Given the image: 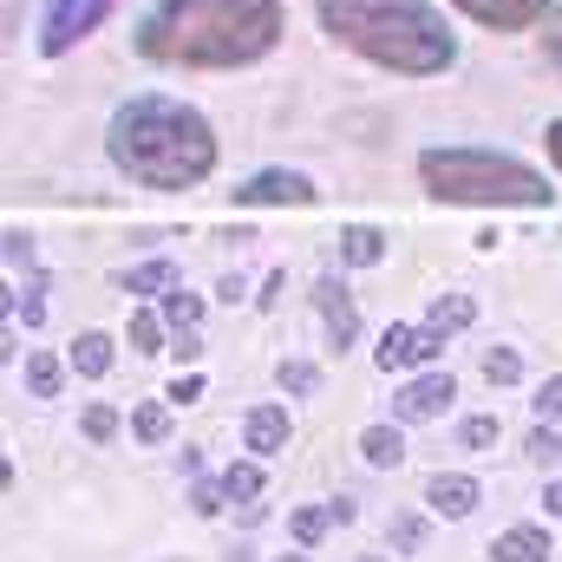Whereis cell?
Here are the masks:
<instances>
[{
	"mask_svg": "<svg viewBox=\"0 0 562 562\" xmlns=\"http://www.w3.org/2000/svg\"><path fill=\"white\" fill-rule=\"evenodd\" d=\"M530 406H537V419H543V425H557V419H562V373L537 386V400H530Z\"/></svg>",
	"mask_w": 562,
	"mask_h": 562,
	"instance_id": "32",
	"label": "cell"
},
{
	"mask_svg": "<svg viewBox=\"0 0 562 562\" xmlns=\"http://www.w3.org/2000/svg\"><path fill=\"white\" fill-rule=\"evenodd\" d=\"M451 7L471 13V20L491 26V33H524V26L550 20V0H451Z\"/></svg>",
	"mask_w": 562,
	"mask_h": 562,
	"instance_id": "10",
	"label": "cell"
},
{
	"mask_svg": "<svg viewBox=\"0 0 562 562\" xmlns=\"http://www.w3.org/2000/svg\"><path fill=\"white\" fill-rule=\"evenodd\" d=\"M419 183L438 203H464V210H550L557 190L550 177H537L530 164L504 157V150H477V144H431L419 150Z\"/></svg>",
	"mask_w": 562,
	"mask_h": 562,
	"instance_id": "4",
	"label": "cell"
},
{
	"mask_svg": "<svg viewBox=\"0 0 562 562\" xmlns=\"http://www.w3.org/2000/svg\"><path fill=\"white\" fill-rule=\"evenodd\" d=\"M543 144H550V164H557V170H562V119H557V125H550V132H543Z\"/></svg>",
	"mask_w": 562,
	"mask_h": 562,
	"instance_id": "38",
	"label": "cell"
},
{
	"mask_svg": "<svg viewBox=\"0 0 562 562\" xmlns=\"http://www.w3.org/2000/svg\"><path fill=\"white\" fill-rule=\"evenodd\" d=\"M13 321H26V327H40V321H46V301H40V281H26V294H13Z\"/></svg>",
	"mask_w": 562,
	"mask_h": 562,
	"instance_id": "33",
	"label": "cell"
},
{
	"mask_svg": "<svg viewBox=\"0 0 562 562\" xmlns=\"http://www.w3.org/2000/svg\"><path fill=\"white\" fill-rule=\"evenodd\" d=\"M170 406H196L203 400V373H183V380H170V393H164Z\"/></svg>",
	"mask_w": 562,
	"mask_h": 562,
	"instance_id": "34",
	"label": "cell"
},
{
	"mask_svg": "<svg viewBox=\"0 0 562 562\" xmlns=\"http://www.w3.org/2000/svg\"><path fill=\"white\" fill-rule=\"evenodd\" d=\"M132 438H138V445H164V438H170V406H164V400H138V406H132Z\"/></svg>",
	"mask_w": 562,
	"mask_h": 562,
	"instance_id": "20",
	"label": "cell"
},
{
	"mask_svg": "<svg viewBox=\"0 0 562 562\" xmlns=\"http://www.w3.org/2000/svg\"><path fill=\"white\" fill-rule=\"evenodd\" d=\"M7 262L20 269V262H33V236H20V229H7Z\"/></svg>",
	"mask_w": 562,
	"mask_h": 562,
	"instance_id": "36",
	"label": "cell"
},
{
	"mask_svg": "<svg viewBox=\"0 0 562 562\" xmlns=\"http://www.w3.org/2000/svg\"><path fill=\"white\" fill-rule=\"evenodd\" d=\"M314 307H321V321H327V347L347 353V347L360 340V307H353V294H347L334 276H321L314 281Z\"/></svg>",
	"mask_w": 562,
	"mask_h": 562,
	"instance_id": "9",
	"label": "cell"
},
{
	"mask_svg": "<svg viewBox=\"0 0 562 562\" xmlns=\"http://www.w3.org/2000/svg\"><path fill=\"white\" fill-rule=\"evenodd\" d=\"M105 13H112V0H40V53L46 59H59V53H72L79 40H92L99 26H105Z\"/></svg>",
	"mask_w": 562,
	"mask_h": 562,
	"instance_id": "5",
	"label": "cell"
},
{
	"mask_svg": "<svg viewBox=\"0 0 562 562\" xmlns=\"http://www.w3.org/2000/svg\"><path fill=\"white\" fill-rule=\"evenodd\" d=\"M334 524H340V517H334V504H307V510H294V517H288V537H294L301 550H314Z\"/></svg>",
	"mask_w": 562,
	"mask_h": 562,
	"instance_id": "18",
	"label": "cell"
},
{
	"mask_svg": "<svg viewBox=\"0 0 562 562\" xmlns=\"http://www.w3.org/2000/svg\"><path fill=\"white\" fill-rule=\"evenodd\" d=\"M484 380H491V386H517V380H524V353H517V347H491V353H484Z\"/></svg>",
	"mask_w": 562,
	"mask_h": 562,
	"instance_id": "25",
	"label": "cell"
},
{
	"mask_svg": "<svg viewBox=\"0 0 562 562\" xmlns=\"http://www.w3.org/2000/svg\"><path fill=\"white\" fill-rule=\"evenodd\" d=\"M393 550H400V557H419L425 550V517L419 510H400V517H393Z\"/></svg>",
	"mask_w": 562,
	"mask_h": 562,
	"instance_id": "28",
	"label": "cell"
},
{
	"mask_svg": "<svg viewBox=\"0 0 562 562\" xmlns=\"http://www.w3.org/2000/svg\"><path fill=\"white\" fill-rule=\"evenodd\" d=\"M451 400H458L451 373H438V367H431V373H419L413 386H400V393H393V419H400V425H425V419H438Z\"/></svg>",
	"mask_w": 562,
	"mask_h": 562,
	"instance_id": "8",
	"label": "cell"
},
{
	"mask_svg": "<svg viewBox=\"0 0 562 562\" xmlns=\"http://www.w3.org/2000/svg\"><path fill=\"white\" fill-rule=\"evenodd\" d=\"M543 46H550V66L562 72V7L550 13V33H543Z\"/></svg>",
	"mask_w": 562,
	"mask_h": 562,
	"instance_id": "37",
	"label": "cell"
},
{
	"mask_svg": "<svg viewBox=\"0 0 562 562\" xmlns=\"http://www.w3.org/2000/svg\"><path fill=\"white\" fill-rule=\"evenodd\" d=\"M105 150H112V164L132 183H144V190H190V183H203L216 170V132H210V119L196 105L157 99V92L125 99L112 112Z\"/></svg>",
	"mask_w": 562,
	"mask_h": 562,
	"instance_id": "2",
	"label": "cell"
},
{
	"mask_svg": "<svg viewBox=\"0 0 562 562\" xmlns=\"http://www.w3.org/2000/svg\"><path fill=\"white\" fill-rule=\"evenodd\" d=\"M360 458H367L373 471H393V464L406 458V438H400V425H367V431H360Z\"/></svg>",
	"mask_w": 562,
	"mask_h": 562,
	"instance_id": "16",
	"label": "cell"
},
{
	"mask_svg": "<svg viewBox=\"0 0 562 562\" xmlns=\"http://www.w3.org/2000/svg\"><path fill=\"white\" fill-rule=\"evenodd\" d=\"M360 562H386V557H360Z\"/></svg>",
	"mask_w": 562,
	"mask_h": 562,
	"instance_id": "41",
	"label": "cell"
},
{
	"mask_svg": "<svg viewBox=\"0 0 562 562\" xmlns=\"http://www.w3.org/2000/svg\"><path fill=\"white\" fill-rule=\"evenodd\" d=\"M59 386H66V367L53 353H26V393L33 400H59Z\"/></svg>",
	"mask_w": 562,
	"mask_h": 562,
	"instance_id": "19",
	"label": "cell"
},
{
	"mask_svg": "<svg viewBox=\"0 0 562 562\" xmlns=\"http://www.w3.org/2000/svg\"><path fill=\"white\" fill-rule=\"evenodd\" d=\"M497 438H504V425L491 419V413H477V419H464V425H458V445H464V451H491Z\"/></svg>",
	"mask_w": 562,
	"mask_h": 562,
	"instance_id": "27",
	"label": "cell"
},
{
	"mask_svg": "<svg viewBox=\"0 0 562 562\" xmlns=\"http://www.w3.org/2000/svg\"><path fill=\"white\" fill-rule=\"evenodd\" d=\"M340 262H347V269H380V262H386V229L347 223V229H340Z\"/></svg>",
	"mask_w": 562,
	"mask_h": 562,
	"instance_id": "13",
	"label": "cell"
},
{
	"mask_svg": "<svg viewBox=\"0 0 562 562\" xmlns=\"http://www.w3.org/2000/svg\"><path fill=\"white\" fill-rule=\"evenodd\" d=\"M79 431H86L92 445H112V438H119V413H112V406H86Z\"/></svg>",
	"mask_w": 562,
	"mask_h": 562,
	"instance_id": "30",
	"label": "cell"
},
{
	"mask_svg": "<svg viewBox=\"0 0 562 562\" xmlns=\"http://www.w3.org/2000/svg\"><path fill=\"white\" fill-rule=\"evenodd\" d=\"M314 13L327 40L400 79H431L458 59V40L431 0H314Z\"/></svg>",
	"mask_w": 562,
	"mask_h": 562,
	"instance_id": "3",
	"label": "cell"
},
{
	"mask_svg": "<svg viewBox=\"0 0 562 562\" xmlns=\"http://www.w3.org/2000/svg\"><path fill=\"white\" fill-rule=\"evenodd\" d=\"M223 497H229V491H223V477H216V484H210V477H196V484H190V510H196V517H216V510H223Z\"/></svg>",
	"mask_w": 562,
	"mask_h": 562,
	"instance_id": "31",
	"label": "cell"
},
{
	"mask_svg": "<svg viewBox=\"0 0 562 562\" xmlns=\"http://www.w3.org/2000/svg\"><path fill=\"white\" fill-rule=\"evenodd\" d=\"M471 321H477V301H471V294H438V301H431V314H425V327H431V334H445V340H451V334H464Z\"/></svg>",
	"mask_w": 562,
	"mask_h": 562,
	"instance_id": "15",
	"label": "cell"
},
{
	"mask_svg": "<svg viewBox=\"0 0 562 562\" xmlns=\"http://www.w3.org/2000/svg\"><path fill=\"white\" fill-rule=\"evenodd\" d=\"M477 477H464V471H438L431 484H425V504L438 510V517H471L477 510Z\"/></svg>",
	"mask_w": 562,
	"mask_h": 562,
	"instance_id": "11",
	"label": "cell"
},
{
	"mask_svg": "<svg viewBox=\"0 0 562 562\" xmlns=\"http://www.w3.org/2000/svg\"><path fill=\"white\" fill-rule=\"evenodd\" d=\"M164 321H170L177 334H183V327H196V321H203V294H190V288H170V294H164Z\"/></svg>",
	"mask_w": 562,
	"mask_h": 562,
	"instance_id": "24",
	"label": "cell"
},
{
	"mask_svg": "<svg viewBox=\"0 0 562 562\" xmlns=\"http://www.w3.org/2000/svg\"><path fill=\"white\" fill-rule=\"evenodd\" d=\"M125 288H132V294H170V288H177V262H164V256H157V262H138V269L125 276Z\"/></svg>",
	"mask_w": 562,
	"mask_h": 562,
	"instance_id": "21",
	"label": "cell"
},
{
	"mask_svg": "<svg viewBox=\"0 0 562 562\" xmlns=\"http://www.w3.org/2000/svg\"><path fill=\"white\" fill-rule=\"evenodd\" d=\"M281 26V0H157L138 20V53L150 66L229 72L276 53Z\"/></svg>",
	"mask_w": 562,
	"mask_h": 562,
	"instance_id": "1",
	"label": "cell"
},
{
	"mask_svg": "<svg viewBox=\"0 0 562 562\" xmlns=\"http://www.w3.org/2000/svg\"><path fill=\"white\" fill-rule=\"evenodd\" d=\"M164 327H170L164 314L138 307V314H132V327H125V334H132V353H164Z\"/></svg>",
	"mask_w": 562,
	"mask_h": 562,
	"instance_id": "23",
	"label": "cell"
},
{
	"mask_svg": "<svg viewBox=\"0 0 562 562\" xmlns=\"http://www.w3.org/2000/svg\"><path fill=\"white\" fill-rule=\"evenodd\" d=\"M243 445H249L256 458L288 451V406H249V419H243Z\"/></svg>",
	"mask_w": 562,
	"mask_h": 562,
	"instance_id": "12",
	"label": "cell"
},
{
	"mask_svg": "<svg viewBox=\"0 0 562 562\" xmlns=\"http://www.w3.org/2000/svg\"><path fill=\"white\" fill-rule=\"evenodd\" d=\"M491 557L497 562H550V530H537V524H517V530H504L497 543H491Z\"/></svg>",
	"mask_w": 562,
	"mask_h": 562,
	"instance_id": "14",
	"label": "cell"
},
{
	"mask_svg": "<svg viewBox=\"0 0 562 562\" xmlns=\"http://www.w3.org/2000/svg\"><path fill=\"white\" fill-rule=\"evenodd\" d=\"M524 451H530V458H537V464H543V471H550V464H562V431H557V425H537V431H530V445H524Z\"/></svg>",
	"mask_w": 562,
	"mask_h": 562,
	"instance_id": "29",
	"label": "cell"
},
{
	"mask_svg": "<svg viewBox=\"0 0 562 562\" xmlns=\"http://www.w3.org/2000/svg\"><path fill=\"white\" fill-rule=\"evenodd\" d=\"M66 360H72V373H86V380H105V373H112V340H105V334H79Z\"/></svg>",
	"mask_w": 562,
	"mask_h": 562,
	"instance_id": "17",
	"label": "cell"
},
{
	"mask_svg": "<svg viewBox=\"0 0 562 562\" xmlns=\"http://www.w3.org/2000/svg\"><path fill=\"white\" fill-rule=\"evenodd\" d=\"M276 380H281V393L307 400V393L321 386V367H314V360H281V367H276Z\"/></svg>",
	"mask_w": 562,
	"mask_h": 562,
	"instance_id": "26",
	"label": "cell"
},
{
	"mask_svg": "<svg viewBox=\"0 0 562 562\" xmlns=\"http://www.w3.org/2000/svg\"><path fill=\"white\" fill-rule=\"evenodd\" d=\"M223 491H229V504H249V497H262V464H256V458L229 464V471H223Z\"/></svg>",
	"mask_w": 562,
	"mask_h": 562,
	"instance_id": "22",
	"label": "cell"
},
{
	"mask_svg": "<svg viewBox=\"0 0 562 562\" xmlns=\"http://www.w3.org/2000/svg\"><path fill=\"white\" fill-rule=\"evenodd\" d=\"M281 562H307V557H281Z\"/></svg>",
	"mask_w": 562,
	"mask_h": 562,
	"instance_id": "40",
	"label": "cell"
},
{
	"mask_svg": "<svg viewBox=\"0 0 562 562\" xmlns=\"http://www.w3.org/2000/svg\"><path fill=\"white\" fill-rule=\"evenodd\" d=\"M438 353H445V334H431V327H386L373 347L380 373H413V367H431Z\"/></svg>",
	"mask_w": 562,
	"mask_h": 562,
	"instance_id": "7",
	"label": "cell"
},
{
	"mask_svg": "<svg viewBox=\"0 0 562 562\" xmlns=\"http://www.w3.org/2000/svg\"><path fill=\"white\" fill-rule=\"evenodd\" d=\"M543 510H550V517H562V477L550 484V491H543Z\"/></svg>",
	"mask_w": 562,
	"mask_h": 562,
	"instance_id": "39",
	"label": "cell"
},
{
	"mask_svg": "<svg viewBox=\"0 0 562 562\" xmlns=\"http://www.w3.org/2000/svg\"><path fill=\"white\" fill-rule=\"evenodd\" d=\"M170 353H177V360H183V367H190V360H196V353H203V334H196V327H183V334H177V340H170Z\"/></svg>",
	"mask_w": 562,
	"mask_h": 562,
	"instance_id": "35",
	"label": "cell"
},
{
	"mask_svg": "<svg viewBox=\"0 0 562 562\" xmlns=\"http://www.w3.org/2000/svg\"><path fill=\"white\" fill-rule=\"evenodd\" d=\"M236 196V210H307L321 190H314V177H301V170H256L243 190H229Z\"/></svg>",
	"mask_w": 562,
	"mask_h": 562,
	"instance_id": "6",
	"label": "cell"
}]
</instances>
